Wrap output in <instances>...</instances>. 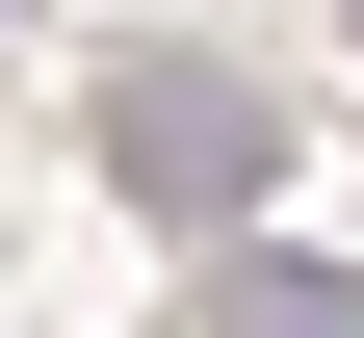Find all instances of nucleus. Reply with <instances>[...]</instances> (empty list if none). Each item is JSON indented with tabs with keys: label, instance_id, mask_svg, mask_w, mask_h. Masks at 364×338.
<instances>
[{
	"label": "nucleus",
	"instance_id": "f257e3e1",
	"mask_svg": "<svg viewBox=\"0 0 364 338\" xmlns=\"http://www.w3.org/2000/svg\"><path fill=\"white\" fill-rule=\"evenodd\" d=\"M105 182L182 208V234H260V78L235 53H130L105 78Z\"/></svg>",
	"mask_w": 364,
	"mask_h": 338
},
{
	"label": "nucleus",
	"instance_id": "f03ea898",
	"mask_svg": "<svg viewBox=\"0 0 364 338\" xmlns=\"http://www.w3.org/2000/svg\"><path fill=\"white\" fill-rule=\"evenodd\" d=\"M208 338H364V260H287V234H235V286H208Z\"/></svg>",
	"mask_w": 364,
	"mask_h": 338
}]
</instances>
